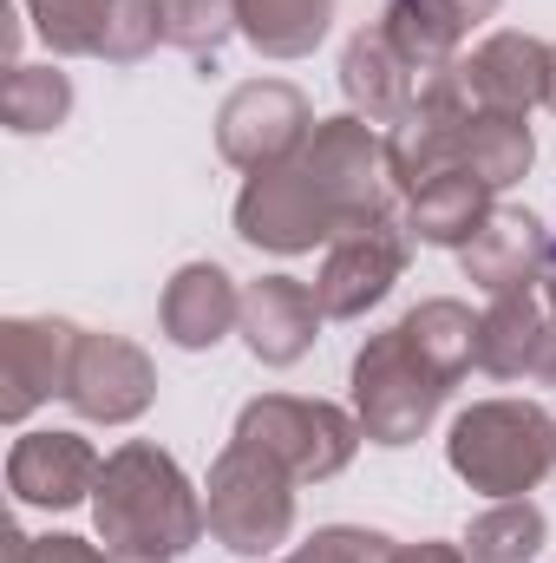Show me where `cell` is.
I'll return each mask as SVG.
<instances>
[{
  "mask_svg": "<svg viewBox=\"0 0 556 563\" xmlns=\"http://www.w3.org/2000/svg\"><path fill=\"white\" fill-rule=\"evenodd\" d=\"M105 459L86 432H20L7 452V492L33 511H73L92 505Z\"/></svg>",
  "mask_w": 556,
  "mask_h": 563,
  "instance_id": "cell-12",
  "label": "cell"
},
{
  "mask_svg": "<svg viewBox=\"0 0 556 563\" xmlns=\"http://www.w3.org/2000/svg\"><path fill=\"white\" fill-rule=\"evenodd\" d=\"M314 125H321L314 106L288 79H249L216 112V151H223V164L256 177V170H276L288 157H301V144H308Z\"/></svg>",
  "mask_w": 556,
  "mask_h": 563,
  "instance_id": "cell-9",
  "label": "cell"
},
{
  "mask_svg": "<svg viewBox=\"0 0 556 563\" xmlns=\"http://www.w3.org/2000/svg\"><path fill=\"white\" fill-rule=\"evenodd\" d=\"M531 157H537V139L511 112H478L471 106V112L452 119V170H471L491 190H511L531 170Z\"/></svg>",
  "mask_w": 556,
  "mask_h": 563,
  "instance_id": "cell-21",
  "label": "cell"
},
{
  "mask_svg": "<svg viewBox=\"0 0 556 563\" xmlns=\"http://www.w3.org/2000/svg\"><path fill=\"white\" fill-rule=\"evenodd\" d=\"M0 119H7L13 139L59 132L73 119V79L59 66H13L7 86H0Z\"/></svg>",
  "mask_w": 556,
  "mask_h": 563,
  "instance_id": "cell-25",
  "label": "cell"
},
{
  "mask_svg": "<svg viewBox=\"0 0 556 563\" xmlns=\"http://www.w3.org/2000/svg\"><path fill=\"white\" fill-rule=\"evenodd\" d=\"M445 394H452V380L400 328L367 334V347L354 354V420L374 445H413L419 432L438 420Z\"/></svg>",
  "mask_w": 556,
  "mask_h": 563,
  "instance_id": "cell-4",
  "label": "cell"
},
{
  "mask_svg": "<svg viewBox=\"0 0 556 563\" xmlns=\"http://www.w3.org/2000/svg\"><path fill=\"white\" fill-rule=\"evenodd\" d=\"M537 380H544V387H556V328H551V347H544V367H537Z\"/></svg>",
  "mask_w": 556,
  "mask_h": 563,
  "instance_id": "cell-33",
  "label": "cell"
},
{
  "mask_svg": "<svg viewBox=\"0 0 556 563\" xmlns=\"http://www.w3.org/2000/svg\"><path fill=\"white\" fill-rule=\"evenodd\" d=\"M445 465L485 498H531L556 472V420L537 400H478L445 432Z\"/></svg>",
  "mask_w": 556,
  "mask_h": 563,
  "instance_id": "cell-2",
  "label": "cell"
},
{
  "mask_svg": "<svg viewBox=\"0 0 556 563\" xmlns=\"http://www.w3.org/2000/svg\"><path fill=\"white\" fill-rule=\"evenodd\" d=\"M92 525L99 544L112 558H184L210 525H203V498L184 478V465L151 445V439H125L92 492Z\"/></svg>",
  "mask_w": 556,
  "mask_h": 563,
  "instance_id": "cell-1",
  "label": "cell"
},
{
  "mask_svg": "<svg viewBox=\"0 0 556 563\" xmlns=\"http://www.w3.org/2000/svg\"><path fill=\"white\" fill-rule=\"evenodd\" d=\"M400 334L413 341L419 354L458 387L471 367H478V314L465 308V301H452V295H432V301H419L413 314L400 321Z\"/></svg>",
  "mask_w": 556,
  "mask_h": 563,
  "instance_id": "cell-23",
  "label": "cell"
},
{
  "mask_svg": "<svg viewBox=\"0 0 556 563\" xmlns=\"http://www.w3.org/2000/svg\"><path fill=\"white\" fill-rule=\"evenodd\" d=\"M537 295H544V308H551V321H556V256H551V269H544V282H537Z\"/></svg>",
  "mask_w": 556,
  "mask_h": 563,
  "instance_id": "cell-32",
  "label": "cell"
},
{
  "mask_svg": "<svg viewBox=\"0 0 556 563\" xmlns=\"http://www.w3.org/2000/svg\"><path fill=\"white\" fill-rule=\"evenodd\" d=\"M393 563H465V544H445V538H419V544H393Z\"/></svg>",
  "mask_w": 556,
  "mask_h": 563,
  "instance_id": "cell-31",
  "label": "cell"
},
{
  "mask_svg": "<svg viewBox=\"0 0 556 563\" xmlns=\"http://www.w3.org/2000/svg\"><path fill=\"white\" fill-rule=\"evenodd\" d=\"M407 256H413V236L400 217H380V223H354L327 243L321 256V276H314V301L327 321H360L367 308H380L393 295V282L407 276Z\"/></svg>",
  "mask_w": 556,
  "mask_h": 563,
  "instance_id": "cell-8",
  "label": "cell"
},
{
  "mask_svg": "<svg viewBox=\"0 0 556 563\" xmlns=\"http://www.w3.org/2000/svg\"><path fill=\"white\" fill-rule=\"evenodd\" d=\"M334 26V0H236V33L263 59H308Z\"/></svg>",
  "mask_w": 556,
  "mask_h": 563,
  "instance_id": "cell-22",
  "label": "cell"
},
{
  "mask_svg": "<svg viewBox=\"0 0 556 563\" xmlns=\"http://www.w3.org/2000/svg\"><path fill=\"white\" fill-rule=\"evenodd\" d=\"M276 563H393V538L380 531H360V525H327L314 531L301 551H288Z\"/></svg>",
  "mask_w": 556,
  "mask_h": 563,
  "instance_id": "cell-29",
  "label": "cell"
},
{
  "mask_svg": "<svg viewBox=\"0 0 556 563\" xmlns=\"http://www.w3.org/2000/svg\"><path fill=\"white\" fill-rule=\"evenodd\" d=\"M419 86H425V73L393 46L387 26H360L347 40V53H341V92H347V112L354 119L387 125V132L407 125L413 106H419Z\"/></svg>",
  "mask_w": 556,
  "mask_h": 563,
  "instance_id": "cell-14",
  "label": "cell"
},
{
  "mask_svg": "<svg viewBox=\"0 0 556 563\" xmlns=\"http://www.w3.org/2000/svg\"><path fill=\"white\" fill-rule=\"evenodd\" d=\"M79 334L59 314H20L0 321V420L20 426L33 407L66 400L73 387V361H79Z\"/></svg>",
  "mask_w": 556,
  "mask_h": 563,
  "instance_id": "cell-10",
  "label": "cell"
},
{
  "mask_svg": "<svg viewBox=\"0 0 556 563\" xmlns=\"http://www.w3.org/2000/svg\"><path fill=\"white\" fill-rule=\"evenodd\" d=\"M157 40H164V7H157V0H112V26H105L99 59H112V66H138Z\"/></svg>",
  "mask_w": 556,
  "mask_h": 563,
  "instance_id": "cell-28",
  "label": "cell"
},
{
  "mask_svg": "<svg viewBox=\"0 0 556 563\" xmlns=\"http://www.w3.org/2000/svg\"><path fill=\"white\" fill-rule=\"evenodd\" d=\"M301 170L321 184V197L334 203V217L354 223H380L400 217V170H393V139L354 112L321 119L301 144Z\"/></svg>",
  "mask_w": 556,
  "mask_h": 563,
  "instance_id": "cell-5",
  "label": "cell"
},
{
  "mask_svg": "<svg viewBox=\"0 0 556 563\" xmlns=\"http://www.w3.org/2000/svg\"><path fill=\"white\" fill-rule=\"evenodd\" d=\"M458 73H465V92L478 112L531 119L537 106H551L556 53L531 33H491L485 46H471V59H458Z\"/></svg>",
  "mask_w": 556,
  "mask_h": 563,
  "instance_id": "cell-13",
  "label": "cell"
},
{
  "mask_svg": "<svg viewBox=\"0 0 556 563\" xmlns=\"http://www.w3.org/2000/svg\"><path fill=\"white\" fill-rule=\"evenodd\" d=\"M7 563H112V551L86 544V538H26V531H7Z\"/></svg>",
  "mask_w": 556,
  "mask_h": 563,
  "instance_id": "cell-30",
  "label": "cell"
},
{
  "mask_svg": "<svg viewBox=\"0 0 556 563\" xmlns=\"http://www.w3.org/2000/svg\"><path fill=\"white\" fill-rule=\"evenodd\" d=\"M347 223L334 217V203L321 197V184L301 170V157H288L276 170H256L236 197V236L249 250H269V256H308V250H327Z\"/></svg>",
  "mask_w": 556,
  "mask_h": 563,
  "instance_id": "cell-7",
  "label": "cell"
},
{
  "mask_svg": "<svg viewBox=\"0 0 556 563\" xmlns=\"http://www.w3.org/2000/svg\"><path fill=\"white\" fill-rule=\"evenodd\" d=\"M33 33L59 53V59H99L105 26H112V0H26Z\"/></svg>",
  "mask_w": 556,
  "mask_h": 563,
  "instance_id": "cell-26",
  "label": "cell"
},
{
  "mask_svg": "<svg viewBox=\"0 0 556 563\" xmlns=\"http://www.w3.org/2000/svg\"><path fill=\"white\" fill-rule=\"evenodd\" d=\"M157 7H164V46L190 53L197 66H210L236 33V0H157Z\"/></svg>",
  "mask_w": 556,
  "mask_h": 563,
  "instance_id": "cell-27",
  "label": "cell"
},
{
  "mask_svg": "<svg viewBox=\"0 0 556 563\" xmlns=\"http://www.w3.org/2000/svg\"><path fill=\"white\" fill-rule=\"evenodd\" d=\"M157 400V367L138 341L125 334H79V361H73V387L66 407L92 426H132Z\"/></svg>",
  "mask_w": 556,
  "mask_h": 563,
  "instance_id": "cell-11",
  "label": "cell"
},
{
  "mask_svg": "<svg viewBox=\"0 0 556 563\" xmlns=\"http://www.w3.org/2000/svg\"><path fill=\"white\" fill-rule=\"evenodd\" d=\"M491 197H498V190L478 184L471 170H438V177H425V184H413V190L400 197V223H407L413 243L465 250V243L485 230V217L498 210Z\"/></svg>",
  "mask_w": 556,
  "mask_h": 563,
  "instance_id": "cell-18",
  "label": "cell"
},
{
  "mask_svg": "<svg viewBox=\"0 0 556 563\" xmlns=\"http://www.w3.org/2000/svg\"><path fill=\"white\" fill-rule=\"evenodd\" d=\"M491 13H498V0H387L380 26L393 33V46L413 59L419 73H438V66L458 59L465 33L478 20H491Z\"/></svg>",
  "mask_w": 556,
  "mask_h": 563,
  "instance_id": "cell-20",
  "label": "cell"
},
{
  "mask_svg": "<svg viewBox=\"0 0 556 563\" xmlns=\"http://www.w3.org/2000/svg\"><path fill=\"white\" fill-rule=\"evenodd\" d=\"M157 321H164L170 347L203 354V347H216V341H230L243 328V288H236V276L223 263H184L177 276L164 282Z\"/></svg>",
  "mask_w": 556,
  "mask_h": 563,
  "instance_id": "cell-16",
  "label": "cell"
},
{
  "mask_svg": "<svg viewBox=\"0 0 556 563\" xmlns=\"http://www.w3.org/2000/svg\"><path fill=\"white\" fill-rule=\"evenodd\" d=\"M236 439L269 452L294 485H321L354 465L360 452V420L334 400H301V394H263L236 413Z\"/></svg>",
  "mask_w": 556,
  "mask_h": 563,
  "instance_id": "cell-6",
  "label": "cell"
},
{
  "mask_svg": "<svg viewBox=\"0 0 556 563\" xmlns=\"http://www.w3.org/2000/svg\"><path fill=\"white\" fill-rule=\"evenodd\" d=\"M551 308L537 288L524 295H491V308L478 314V367L491 380H537L544 347H551Z\"/></svg>",
  "mask_w": 556,
  "mask_h": 563,
  "instance_id": "cell-19",
  "label": "cell"
},
{
  "mask_svg": "<svg viewBox=\"0 0 556 563\" xmlns=\"http://www.w3.org/2000/svg\"><path fill=\"white\" fill-rule=\"evenodd\" d=\"M203 525L236 558H276L294 531V478L269 452L230 439L210 465V485H203Z\"/></svg>",
  "mask_w": 556,
  "mask_h": 563,
  "instance_id": "cell-3",
  "label": "cell"
},
{
  "mask_svg": "<svg viewBox=\"0 0 556 563\" xmlns=\"http://www.w3.org/2000/svg\"><path fill=\"white\" fill-rule=\"evenodd\" d=\"M544 538H551V518L531 498H491L465 531V563H537Z\"/></svg>",
  "mask_w": 556,
  "mask_h": 563,
  "instance_id": "cell-24",
  "label": "cell"
},
{
  "mask_svg": "<svg viewBox=\"0 0 556 563\" xmlns=\"http://www.w3.org/2000/svg\"><path fill=\"white\" fill-rule=\"evenodd\" d=\"M321 301L314 288L294 276H256L243 282V347L263 361V367H294L308 347H314V328H321Z\"/></svg>",
  "mask_w": 556,
  "mask_h": 563,
  "instance_id": "cell-17",
  "label": "cell"
},
{
  "mask_svg": "<svg viewBox=\"0 0 556 563\" xmlns=\"http://www.w3.org/2000/svg\"><path fill=\"white\" fill-rule=\"evenodd\" d=\"M551 53H556V46H551ZM551 106H556V79H551Z\"/></svg>",
  "mask_w": 556,
  "mask_h": 563,
  "instance_id": "cell-35",
  "label": "cell"
},
{
  "mask_svg": "<svg viewBox=\"0 0 556 563\" xmlns=\"http://www.w3.org/2000/svg\"><path fill=\"white\" fill-rule=\"evenodd\" d=\"M112 563H164V558H112Z\"/></svg>",
  "mask_w": 556,
  "mask_h": 563,
  "instance_id": "cell-34",
  "label": "cell"
},
{
  "mask_svg": "<svg viewBox=\"0 0 556 563\" xmlns=\"http://www.w3.org/2000/svg\"><path fill=\"white\" fill-rule=\"evenodd\" d=\"M551 256H556V236L544 230V217H531V210H491L485 230L458 250V269L485 295H524V288L544 282Z\"/></svg>",
  "mask_w": 556,
  "mask_h": 563,
  "instance_id": "cell-15",
  "label": "cell"
}]
</instances>
